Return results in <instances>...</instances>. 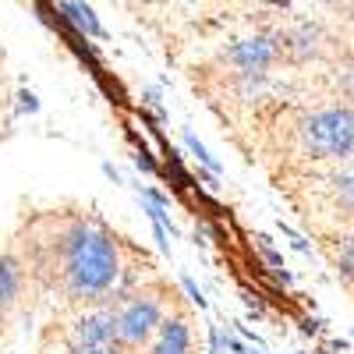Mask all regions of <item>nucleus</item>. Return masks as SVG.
<instances>
[{
    "label": "nucleus",
    "instance_id": "f257e3e1",
    "mask_svg": "<svg viewBox=\"0 0 354 354\" xmlns=\"http://www.w3.org/2000/svg\"><path fill=\"white\" fill-rule=\"evenodd\" d=\"M28 280L68 305H110L124 294V241L88 209H43L18 241Z\"/></svg>",
    "mask_w": 354,
    "mask_h": 354
},
{
    "label": "nucleus",
    "instance_id": "f03ea898",
    "mask_svg": "<svg viewBox=\"0 0 354 354\" xmlns=\"http://www.w3.org/2000/svg\"><path fill=\"white\" fill-rule=\"evenodd\" d=\"M170 298L174 290L160 280L142 283L135 290H124L113 305L117 312V330H121V340L128 344V351H142L149 347V340L156 337V330L163 326V319L170 315Z\"/></svg>",
    "mask_w": 354,
    "mask_h": 354
},
{
    "label": "nucleus",
    "instance_id": "7ed1b4c3",
    "mask_svg": "<svg viewBox=\"0 0 354 354\" xmlns=\"http://www.w3.org/2000/svg\"><path fill=\"white\" fill-rule=\"evenodd\" d=\"M298 142L312 160H351L354 156V110L326 106L312 110L298 124Z\"/></svg>",
    "mask_w": 354,
    "mask_h": 354
},
{
    "label": "nucleus",
    "instance_id": "20e7f679",
    "mask_svg": "<svg viewBox=\"0 0 354 354\" xmlns=\"http://www.w3.org/2000/svg\"><path fill=\"white\" fill-rule=\"evenodd\" d=\"M68 354H131L117 330L113 305H93L85 308L68 326Z\"/></svg>",
    "mask_w": 354,
    "mask_h": 354
},
{
    "label": "nucleus",
    "instance_id": "39448f33",
    "mask_svg": "<svg viewBox=\"0 0 354 354\" xmlns=\"http://www.w3.org/2000/svg\"><path fill=\"white\" fill-rule=\"evenodd\" d=\"M223 61L238 71H270L273 64L283 61V46L280 36H245V39H234L223 53Z\"/></svg>",
    "mask_w": 354,
    "mask_h": 354
},
{
    "label": "nucleus",
    "instance_id": "423d86ee",
    "mask_svg": "<svg viewBox=\"0 0 354 354\" xmlns=\"http://www.w3.org/2000/svg\"><path fill=\"white\" fill-rule=\"evenodd\" d=\"M145 354H192V319H188V312L170 308L163 326L156 330L149 347H145Z\"/></svg>",
    "mask_w": 354,
    "mask_h": 354
},
{
    "label": "nucleus",
    "instance_id": "0eeeda50",
    "mask_svg": "<svg viewBox=\"0 0 354 354\" xmlns=\"http://www.w3.org/2000/svg\"><path fill=\"white\" fill-rule=\"evenodd\" d=\"M25 283H28L25 259H21L15 248L0 252V308H4V312L18 308L21 294H25Z\"/></svg>",
    "mask_w": 354,
    "mask_h": 354
},
{
    "label": "nucleus",
    "instance_id": "6e6552de",
    "mask_svg": "<svg viewBox=\"0 0 354 354\" xmlns=\"http://www.w3.org/2000/svg\"><path fill=\"white\" fill-rule=\"evenodd\" d=\"M280 46H283V57H290V61H312V57H319V28L312 25L290 28V32L280 36Z\"/></svg>",
    "mask_w": 354,
    "mask_h": 354
},
{
    "label": "nucleus",
    "instance_id": "1a4fd4ad",
    "mask_svg": "<svg viewBox=\"0 0 354 354\" xmlns=\"http://www.w3.org/2000/svg\"><path fill=\"white\" fill-rule=\"evenodd\" d=\"M61 11L68 15V21L78 28V32L93 36V39H103V36H106L103 25H100V18H96V11L88 8L85 0H61Z\"/></svg>",
    "mask_w": 354,
    "mask_h": 354
},
{
    "label": "nucleus",
    "instance_id": "9d476101",
    "mask_svg": "<svg viewBox=\"0 0 354 354\" xmlns=\"http://www.w3.org/2000/svg\"><path fill=\"white\" fill-rule=\"evenodd\" d=\"M330 185H333V198H337V205H340V213L354 216V167L333 174Z\"/></svg>",
    "mask_w": 354,
    "mask_h": 354
},
{
    "label": "nucleus",
    "instance_id": "9b49d317",
    "mask_svg": "<svg viewBox=\"0 0 354 354\" xmlns=\"http://www.w3.org/2000/svg\"><path fill=\"white\" fill-rule=\"evenodd\" d=\"M340 245H330V259L337 266L340 280L354 283V238H337Z\"/></svg>",
    "mask_w": 354,
    "mask_h": 354
},
{
    "label": "nucleus",
    "instance_id": "f8f14e48",
    "mask_svg": "<svg viewBox=\"0 0 354 354\" xmlns=\"http://www.w3.org/2000/svg\"><path fill=\"white\" fill-rule=\"evenodd\" d=\"M185 142H188V149L195 153V160H198L202 167H209V174H220V163H216V160H213L209 153H205V145H202V142H198V138H195L192 131H185Z\"/></svg>",
    "mask_w": 354,
    "mask_h": 354
},
{
    "label": "nucleus",
    "instance_id": "ddd939ff",
    "mask_svg": "<svg viewBox=\"0 0 354 354\" xmlns=\"http://www.w3.org/2000/svg\"><path fill=\"white\" fill-rule=\"evenodd\" d=\"M209 347H213V354H227V351H234V340H230L220 326H213V330H209Z\"/></svg>",
    "mask_w": 354,
    "mask_h": 354
},
{
    "label": "nucleus",
    "instance_id": "4468645a",
    "mask_svg": "<svg viewBox=\"0 0 354 354\" xmlns=\"http://www.w3.org/2000/svg\"><path fill=\"white\" fill-rule=\"evenodd\" d=\"M340 85H344V93H347V96L354 100V68H347V71H344V78H340Z\"/></svg>",
    "mask_w": 354,
    "mask_h": 354
},
{
    "label": "nucleus",
    "instance_id": "2eb2a0df",
    "mask_svg": "<svg viewBox=\"0 0 354 354\" xmlns=\"http://www.w3.org/2000/svg\"><path fill=\"white\" fill-rule=\"evenodd\" d=\"M185 287H188V294H192V301H195V305H198V308H202V305H205V301H202V294H198V287H195V283H192V280H188V277H185Z\"/></svg>",
    "mask_w": 354,
    "mask_h": 354
},
{
    "label": "nucleus",
    "instance_id": "dca6fc26",
    "mask_svg": "<svg viewBox=\"0 0 354 354\" xmlns=\"http://www.w3.org/2000/svg\"><path fill=\"white\" fill-rule=\"evenodd\" d=\"M322 4H344V0H322Z\"/></svg>",
    "mask_w": 354,
    "mask_h": 354
},
{
    "label": "nucleus",
    "instance_id": "f3484780",
    "mask_svg": "<svg viewBox=\"0 0 354 354\" xmlns=\"http://www.w3.org/2000/svg\"><path fill=\"white\" fill-rule=\"evenodd\" d=\"M4 315H8V312H4V308H0V326H4Z\"/></svg>",
    "mask_w": 354,
    "mask_h": 354
},
{
    "label": "nucleus",
    "instance_id": "a211bd4d",
    "mask_svg": "<svg viewBox=\"0 0 354 354\" xmlns=\"http://www.w3.org/2000/svg\"><path fill=\"white\" fill-rule=\"evenodd\" d=\"M266 4H280V0H266Z\"/></svg>",
    "mask_w": 354,
    "mask_h": 354
}]
</instances>
